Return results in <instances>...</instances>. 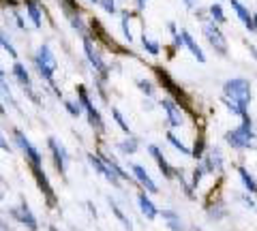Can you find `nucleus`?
Masks as SVG:
<instances>
[{
    "label": "nucleus",
    "instance_id": "1",
    "mask_svg": "<svg viewBox=\"0 0 257 231\" xmlns=\"http://www.w3.org/2000/svg\"><path fill=\"white\" fill-rule=\"evenodd\" d=\"M11 141H13V146L22 152L24 161H26L28 169H30L32 180L37 182L39 190H41L43 197H45V205H47V208H56V205H58V197H56L52 182H50V178H47V173H45L43 152L28 139L26 133H24L22 129H18V126H15V129H11Z\"/></svg>",
    "mask_w": 257,
    "mask_h": 231
},
{
    "label": "nucleus",
    "instance_id": "2",
    "mask_svg": "<svg viewBox=\"0 0 257 231\" xmlns=\"http://www.w3.org/2000/svg\"><path fill=\"white\" fill-rule=\"evenodd\" d=\"M32 65L37 69V75L43 79V82L54 90L56 97H62L58 86H56V71H58V60H56V54L50 47V43H41L37 47L35 56H32Z\"/></svg>",
    "mask_w": 257,
    "mask_h": 231
},
{
    "label": "nucleus",
    "instance_id": "3",
    "mask_svg": "<svg viewBox=\"0 0 257 231\" xmlns=\"http://www.w3.org/2000/svg\"><path fill=\"white\" fill-rule=\"evenodd\" d=\"M223 141L227 143L231 150H238V152H246V150H255L257 148V133H255V124L253 118L248 116L244 120H240L238 126L225 131Z\"/></svg>",
    "mask_w": 257,
    "mask_h": 231
},
{
    "label": "nucleus",
    "instance_id": "4",
    "mask_svg": "<svg viewBox=\"0 0 257 231\" xmlns=\"http://www.w3.org/2000/svg\"><path fill=\"white\" fill-rule=\"evenodd\" d=\"M221 90H223L221 97L238 103V105L244 107V109L251 107L253 90H251V82H248L246 77H231V79H227V82L223 84Z\"/></svg>",
    "mask_w": 257,
    "mask_h": 231
},
{
    "label": "nucleus",
    "instance_id": "5",
    "mask_svg": "<svg viewBox=\"0 0 257 231\" xmlns=\"http://www.w3.org/2000/svg\"><path fill=\"white\" fill-rule=\"evenodd\" d=\"M75 99H77L79 105H82V111H84L88 124L92 126V131H96L99 135L105 133V122H103V116H101L99 107H96L94 99L90 97V90H88L86 86L79 84L77 88H75Z\"/></svg>",
    "mask_w": 257,
    "mask_h": 231
},
{
    "label": "nucleus",
    "instance_id": "6",
    "mask_svg": "<svg viewBox=\"0 0 257 231\" xmlns=\"http://www.w3.org/2000/svg\"><path fill=\"white\" fill-rule=\"evenodd\" d=\"M152 71H155L157 82L163 86V90H167V97L174 99L176 103H180V105L187 109V107H189V97L184 94V90L180 88V86L176 84V79L170 75V71L163 69V67H152Z\"/></svg>",
    "mask_w": 257,
    "mask_h": 231
},
{
    "label": "nucleus",
    "instance_id": "7",
    "mask_svg": "<svg viewBox=\"0 0 257 231\" xmlns=\"http://www.w3.org/2000/svg\"><path fill=\"white\" fill-rule=\"evenodd\" d=\"M202 33H204L206 43L214 50V54L223 56V58H227L229 45H227V39H225L221 26H216V24L210 22V20H204V22H202Z\"/></svg>",
    "mask_w": 257,
    "mask_h": 231
},
{
    "label": "nucleus",
    "instance_id": "8",
    "mask_svg": "<svg viewBox=\"0 0 257 231\" xmlns=\"http://www.w3.org/2000/svg\"><path fill=\"white\" fill-rule=\"evenodd\" d=\"M47 150H50L54 169L64 178V176H67L69 165H71V154H69L67 146H64V143L58 137H54V135H52V137H47Z\"/></svg>",
    "mask_w": 257,
    "mask_h": 231
},
{
    "label": "nucleus",
    "instance_id": "9",
    "mask_svg": "<svg viewBox=\"0 0 257 231\" xmlns=\"http://www.w3.org/2000/svg\"><path fill=\"white\" fill-rule=\"evenodd\" d=\"M159 107L163 109L165 120H167V124H170L172 131L187 126V114H184V107L180 105V103H176V101L170 99V97H163V99L159 101Z\"/></svg>",
    "mask_w": 257,
    "mask_h": 231
},
{
    "label": "nucleus",
    "instance_id": "10",
    "mask_svg": "<svg viewBox=\"0 0 257 231\" xmlns=\"http://www.w3.org/2000/svg\"><path fill=\"white\" fill-rule=\"evenodd\" d=\"M11 75H13L15 82H18L20 88L24 90V94H28V99H30L32 103L41 105V99H39V94L35 92V84H32V77H30V73H28V69H26V65H24V62H20V60L13 62Z\"/></svg>",
    "mask_w": 257,
    "mask_h": 231
},
{
    "label": "nucleus",
    "instance_id": "11",
    "mask_svg": "<svg viewBox=\"0 0 257 231\" xmlns=\"http://www.w3.org/2000/svg\"><path fill=\"white\" fill-rule=\"evenodd\" d=\"M86 161H88V165H90L92 169H94L96 173H99V176H101L103 180L109 182V184L114 186V188H122L124 182L116 176V171L111 169V167L105 163V158H103L99 152H88V154H86Z\"/></svg>",
    "mask_w": 257,
    "mask_h": 231
},
{
    "label": "nucleus",
    "instance_id": "12",
    "mask_svg": "<svg viewBox=\"0 0 257 231\" xmlns=\"http://www.w3.org/2000/svg\"><path fill=\"white\" fill-rule=\"evenodd\" d=\"M9 216L20 222L22 227H26L28 231H39V220L35 216V212L30 210V205L26 201H20L18 205H11L9 208Z\"/></svg>",
    "mask_w": 257,
    "mask_h": 231
},
{
    "label": "nucleus",
    "instance_id": "13",
    "mask_svg": "<svg viewBox=\"0 0 257 231\" xmlns=\"http://www.w3.org/2000/svg\"><path fill=\"white\" fill-rule=\"evenodd\" d=\"M202 169L206 171V176H214V173H223L225 169V156H223V150L219 146H210L208 152L204 154V158L199 161Z\"/></svg>",
    "mask_w": 257,
    "mask_h": 231
},
{
    "label": "nucleus",
    "instance_id": "14",
    "mask_svg": "<svg viewBox=\"0 0 257 231\" xmlns=\"http://www.w3.org/2000/svg\"><path fill=\"white\" fill-rule=\"evenodd\" d=\"M128 167H131V176L135 180V184H138L142 190H146L148 195H157L159 193V184L155 182V178L148 173L146 167L140 165V163H131Z\"/></svg>",
    "mask_w": 257,
    "mask_h": 231
},
{
    "label": "nucleus",
    "instance_id": "15",
    "mask_svg": "<svg viewBox=\"0 0 257 231\" xmlns=\"http://www.w3.org/2000/svg\"><path fill=\"white\" fill-rule=\"evenodd\" d=\"M146 152L150 154L152 161H155V165L159 167V171L163 173L165 180H174V178H176V171H178V169H176V167H174L170 161H167V156L163 154V150H161L157 143H148V146H146Z\"/></svg>",
    "mask_w": 257,
    "mask_h": 231
},
{
    "label": "nucleus",
    "instance_id": "16",
    "mask_svg": "<svg viewBox=\"0 0 257 231\" xmlns=\"http://www.w3.org/2000/svg\"><path fill=\"white\" fill-rule=\"evenodd\" d=\"M135 201H138V208L142 212V216L144 218H148V220H157L159 218V208H157V203L152 201V197L146 193V190H138V195H135Z\"/></svg>",
    "mask_w": 257,
    "mask_h": 231
},
{
    "label": "nucleus",
    "instance_id": "17",
    "mask_svg": "<svg viewBox=\"0 0 257 231\" xmlns=\"http://www.w3.org/2000/svg\"><path fill=\"white\" fill-rule=\"evenodd\" d=\"M178 35H180V39H182V47H187V50L191 52L193 58H195V60L199 62V65H204V62H206L208 58H206V54H204V50H202V45L197 43V39L193 37V35L189 33V30H180Z\"/></svg>",
    "mask_w": 257,
    "mask_h": 231
},
{
    "label": "nucleus",
    "instance_id": "18",
    "mask_svg": "<svg viewBox=\"0 0 257 231\" xmlns=\"http://www.w3.org/2000/svg\"><path fill=\"white\" fill-rule=\"evenodd\" d=\"M24 11H26V18L32 22V28L41 30L43 28V9L39 0H22Z\"/></svg>",
    "mask_w": 257,
    "mask_h": 231
},
{
    "label": "nucleus",
    "instance_id": "19",
    "mask_svg": "<svg viewBox=\"0 0 257 231\" xmlns=\"http://www.w3.org/2000/svg\"><path fill=\"white\" fill-rule=\"evenodd\" d=\"M159 218H163L165 222V227L170 229V231H189V227L184 225V220L178 212H176L174 208H163V210H159Z\"/></svg>",
    "mask_w": 257,
    "mask_h": 231
},
{
    "label": "nucleus",
    "instance_id": "20",
    "mask_svg": "<svg viewBox=\"0 0 257 231\" xmlns=\"http://www.w3.org/2000/svg\"><path fill=\"white\" fill-rule=\"evenodd\" d=\"M231 5V11L236 13V18L242 22V26L248 30V33H255V22H253V13L248 11V7L244 3H240V0H229Z\"/></svg>",
    "mask_w": 257,
    "mask_h": 231
},
{
    "label": "nucleus",
    "instance_id": "21",
    "mask_svg": "<svg viewBox=\"0 0 257 231\" xmlns=\"http://www.w3.org/2000/svg\"><path fill=\"white\" fill-rule=\"evenodd\" d=\"M116 152L120 154V156H135L142 150V141L135 137V135H126L124 139H120V141H116Z\"/></svg>",
    "mask_w": 257,
    "mask_h": 231
},
{
    "label": "nucleus",
    "instance_id": "22",
    "mask_svg": "<svg viewBox=\"0 0 257 231\" xmlns=\"http://www.w3.org/2000/svg\"><path fill=\"white\" fill-rule=\"evenodd\" d=\"M236 173H238V180H240V184H242L244 193L257 197V178L253 176L251 171H248V167L238 165V167H236Z\"/></svg>",
    "mask_w": 257,
    "mask_h": 231
},
{
    "label": "nucleus",
    "instance_id": "23",
    "mask_svg": "<svg viewBox=\"0 0 257 231\" xmlns=\"http://www.w3.org/2000/svg\"><path fill=\"white\" fill-rule=\"evenodd\" d=\"M138 13V11H120V30H122V37H124V41L126 43H133L135 41V35H133V28H131V20H133V15Z\"/></svg>",
    "mask_w": 257,
    "mask_h": 231
},
{
    "label": "nucleus",
    "instance_id": "24",
    "mask_svg": "<svg viewBox=\"0 0 257 231\" xmlns=\"http://www.w3.org/2000/svg\"><path fill=\"white\" fill-rule=\"evenodd\" d=\"M227 208H225L223 201H214V203H208L206 205V218L210 222H221L223 218H227Z\"/></svg>",
    "mask_w": 257,
    "mask_h": 231
},
{
    "label": "nucleus",
    "instance_id": "25",
    "mask_svg": "<svg viewBox=\"0 0 257 231\" xmlns=\"http://www.w3.org/2000/svg\"><path fill=\"white\" fill-rule=\"evenodd\" d=\"M208 148H210V146H208V141H206V135L199 133L195 137V141H193V146H191V158L199 163L204 158V154L208 152Z\"/></svg>",
    "mask_w": 257,
    "mask_h": 231
},
{
    "label": "nucleus",
    "instance_id": "26",
    "mask_svg": "<svg viewBox=\"0 0 257 231\" xmlns=\"http://www.w3.org/2000/svg\"><path fill=\"white\" fill-rule=\"evenodd\" d=\"M165 139H167V143H170V146L176 150V152H180L182 156H189V158H191V146H187V143H184L172 129L165 133Z\"/></svg>",
    "mask_w": 257,
    "mask_h": 231
},
{
    "label": "nucleus",
    "instance_id": "27",
    "mask_svg": "<svg viewBox=\"0 0 257 231\" xmlns=\"http://www.w3.org/2000/svg\"><path fill=\"white\" fill-rule=\"evenodd\" d=\"M107 203H109V208H111V214H114V216H116L120 222H122V227H124L126 231H133V222H131V218H128L126 214H124V210H122V208H120V205H118V201H116V199L107 197Z\"/></svg>",
    "mask_w": 257,
    "mask_h": 231
},
{
    "label": "nucleus",
    "instance_id": "28",
    "mask_svg": "<svg viewBox=\"0 0 257 231\" xmlns=\"http://www.w3.org/2000/svg\"><path fill=\"white\" fill-rule=\"evenodd\" d=\"M208 20L214 22L216 26H223V24H227V18H225V9H223V5L221 3H212V5H208Z\"/></svg>",
    "mask_w": 257,
    "mask_h": 231
},
{
    "label": "nucleus",
    "instance_id": "29",
    "mask_svg": "<svg viewBox=\"0 0 257 231\" xmlns=\"http://www.w3.org/2000/svg\"><path fill=\"white\" fill-rule=\"evenodd\" d=\"M0 99H3L5 105H11L13 109H20L18 101H15V94H13V88L7 79H0Z\"/></svg>",
    "mask_w": 257,
    "mask_h": 231
},
{
    "label": "nucleus",
    "instance_id": "30",
    "mask_svg": "<svg viewBox=\"0 0 257 231\" xmlns=\"http://www.w3.org/2000/svg\"><path fill=\"white\" fill-rule=\"evenodd\" d=\"M58 3H60V9L67 20L75 18V15H82V7H79L77 0H58Z\"/></svg>",
    "mask_w": 257,
    "mask_h": 231
},
{
    "label": "nucleus",
    "instance_id": "31",
    "mask_svg": "<svg viewBox=\"0 0 257 231\" xmlns=\"http://www.w3.org/2000/svg\"><path fill=\"white\" fill-rule=\"evenodd\" d=\"M135 86H138V90L144 94V97H148V99H155V97H157V86L152 84L150 79L138 77V79H135Z\"/></svg>",
    "mask_w": 257,
    "mask_h": 231
},
{
    "label": "nucleus",
    "instance_id": "32",
    "mask_svg": "<svg viewBox=\"0 0 257 231\" xmlns=\"http://www.w3.org/2000/svg\"><path fill=\"white\" fill-rule=\"evenodd\" d=\"M221 103L225 105V109L229 111L231 116H236V118H240V120H244V118H248L251 114H248V109H244V107H240L238 103H234V101H229V99H225V97H221Z\"/></svg>",
    "mask_w": 257,
    "mask_h": 231
},
{
    "label": "nucleus",
    "instance_id": "33",
    "mask_svg": "<svg viewBox=\"0 0 257 231\" xmlns=\"http://www.w3.org/2000/svg\"><path fill=\"white\" fill-rule=\"evenodd\" d=\"M109 111H111V120L118 124V129L122 131L124 135H133V133H131V126H128V122H126V118H124L122 111H120L118 107H114V105L109 107Z\"/></svg>",
    "mask_w": 257,
    "mask_h": 231
},
{
    "label": "nucleus",
    "instance_id": "34",
    "mask_svg": "<svg viewBox=\"0 0 257 231\" xmlns=\"http://www.w3.org/2000/svg\"><path fill=\"white\" fill-rule=\"evenodd\" d=\"M0 45H3V50L9 54V58H13V60H18L20 58V54H18V47L13 45V41H11V37L5 33V30H0Z\"/></svg>",
    "mask_w": 257,
    "mask_h": 231
},
{
    "label": "nucleus",
    "instance_id": "35",
    "mask_svg": "<svg viewBox=\"0 0 257 231\" xmlns=\"http://www.w3.org/2000/svg\"><path fill=\"white\" fill-rule=\"evenodd\" d=\"M142 47H144V50H146V54L148 56H152V58H157V56L161 54V45L155 41V39H150L146 33H142Z\"/></svg>",
    "mask_w": 257,
    "mask_h": 231
},
{
    "label": "nucleus",
    "instance_id": "36",
    "mask_svg": "<svg viewBox=\"0 0 257 231\" xmlns=\"http://www.w3.org/2000/svg\"><path fill=\"white\" fill-rule=\"evenodd\" d=\"M62 105H64V111H67L71 118H79V116L84 114V111H82V105L77 103V99H64V101H62Z\"/></svg>",
    "mask_w": 257,
    "mask_h": 231
},
{
    "label": "nucleus",
    "instance_id": "37",
    "mask_svg": "<svg viewBox=\"0 0 257 231\" xmlns=\"http://www.w3.org/2000/svg\"><path fill=\"white\" fill-rule=\"evenodd\" d=\"M204 178H206V171L202 169V165H195V169H193L191 171V178H189V184H191V188L193 190H197L199 188V184H202V182H204Z\"/></svg>",
    "mask_w": 257,
    "mask_h": 231
},
{
    "label": "nucleus",
    "instance_id": "38",
    "mask_svg": "<svg viewBox=\"0 0 257 231\" xmlns=\"http://www.w3.org/2000/svg\"><path fill=\"white\" fill-rule=\"evenodd\" d=\"M236 199L244 205L246 210L257 212V201H255V197H253V195H248V193H244V190H242V193H236Z\"/></svg>",
    "mask_w": 257,
    "mask_h": 231
},
{
    "label": "nucleus",
    "instance_id": "39",
    "mask_svg": "<svg viewBox=\"0 0 257 231\" xmlns=\"http://www.w3.org/2000/svg\"><path fill=\"white\" fill-rule=\"evenodd\" d=\"M101 9L105 11L107 15H116L118 13V7H116V0H99Z\"/></svg>",
    "mask_w": 257,
    "mask_h": 231
},
{
    "label": "nucleus",
    "instance_id": "40",
    "mask_svg": "<svg viewBox=\"0 0 257 231\" xmlns=\"http://www.w3.org/2000/svg\"><path fill=\"white\" fill-rule=\"evenodd\" d=\"M11 15H13V20H15V26H18L20 30H28V24H26V18L18 11V9H11Z\"/></svg>",
    "mask_w": 257,
    "mask_h": 231
},
{
    "label": "nucleus",
    "instance_id": "41",
    "mask_svg": "<svg viewBox=\"0 0 257 231\" xmlns=\"http://www.w3.org/2000/svg\"><path fill=\"white\" fill-rule=\"evenodd\" d=\"M0 150L3 152H7V154H11L13 152V143L11 141H7V137H5V133L0 131Z\"/></svg>",
    "mask_w": 257,
    "mask_h": 231
},
{
    "label": "nucleus",
    "instance_id": "42",
    "mask_svg": "<svg viewBox=\"0 0 257 231\" xmlns=\"http://www.w3.org/2000/svg\"><path fill=\"white\" fill-rule=\"evenodd\" d=\"M184 7H187V11H195L199 7V0H182Z\"/></svg>",
    "mask_w": 257,
    "mask_h": 231
},
{
    "label": "nucleus",
    "instance_id": "43",
    "mask_svg": "<svg viewBox=\"0 0 257 231\" xmlns=\"http://www.w3.org/2000/svg\"><path fill=\"white\" fill-rule=\"evenodd\" d=\"M133 3H135V11H138V13H142L144 9H146L148 0H133Z\"/></svg>",
    "mask_w": 257,
    "mask_h": 231
},
{
    "label": "nucleus",
    "instance_id": "44",
    "mask_svg": "<svg viewBox=\"0 0 257 231\" xmlns=\"http://www.w3.org/2000/svg\"><path fill=\"white\" fill-rule=\"evenodd\" d=\"M167 30H170V35H172V37H176V35L180 33V30H178V26H176L174 22H167Z\"/></svg>",
    "mask_w": 257,
    "mask_h": 231
},
{
    "label": "nucleus",
    "instance_id": "45",
    "mask_svg": "<svg viewBox=\"0 0 257 231\" xmlns=\"http://www.w3.org/2000/svg\"><path fill=\"white\" fill-rule=\"evenodd\" d=\"M246 47H248V52L253 54V58L257 60V47H255V45H251V43H246Z\"/></svg>",
    "mask_w": 257,
    "mask_h": 231
},
{
    "label": "nucleus",
    "instance_id": "46",
    "mask_svg": "<svg viewBox=\"0 0 257 231\" xmlns=\"http://www.w3.org/2000/svg\"><path fill=\"white\" fill-rule=\"evenodd\" d=\"M0 116H7V107H5V103H3V99H0Z\"/></svg>",
    "mask_w": 257,
    "mask_h": 231
},
{
    "label": "nucleus",
    "instance_id": "47",
    "mask_svg": "<svg viewBox=\"0 0 257 231\" xmlns=\"http://www.w3.org/2000/svg\"><path fill=\"white\" fill-rule=\"evenodd\" d=\"M144 109H146V111H152L155 107H152V103H150V101H144Z\"/></svg>",
    "mask_w": 257,
    "mask_h": 231
},
{
    "label": "nucleus",
    "instance_id": "48",
    "mask_svg": "<svg viewBox=\"0 0 257 231\" xmlns=\"http://www.w3.org/2000/svg\"><path fill=\"white\" fill-rule=\"evenodd\" d=\"M0 79H7V73H5V69H3V65H0Z\"/></svg>",
    "mask_w": 257,
    "mask_h": 231
},
{
    "label": "nucleus",
    "instance_id": "49",
    "mask_svg": "<svg viewBox=\"0 0 257 231\" xmlns=\"http://www.w3.org/2000/svg\"><path fill=\"white\" fill-rule=\"evenodd\" d=\"M47 229H50V231H58V227H56V225H50Z\"/></svg>",
    "mask_w": 257,
    "mask_h": 231
},
{
    "label": "nucleus",
    "instance_id": "50",
    "mask_svg": "<svg viewBox=\"0 0 257 231\" xmlns=\"http://www.w3.org/2000/svg\"><path fill=\"white\" fill-rule=\"evenodd\" d=\"M88 3H92V5H99V0H88Z\"/></svg>",
    "mask_w": 257,
    "mask_h": 231
},
{
    "label": "nucleus",
    "instance_id": "51",
    "mask_svg": "<svg viewBox=\"0 0 257 231\" xmlns=\"http://www.w3.org/2000/svg\"><path fill=\"white\" fill-rule=\"evenodd\" d=\"M216 3H221V0H216Z\"/></svg>",
    "mask_w": 257,
    "mask_h": 231
}]
</instances>
